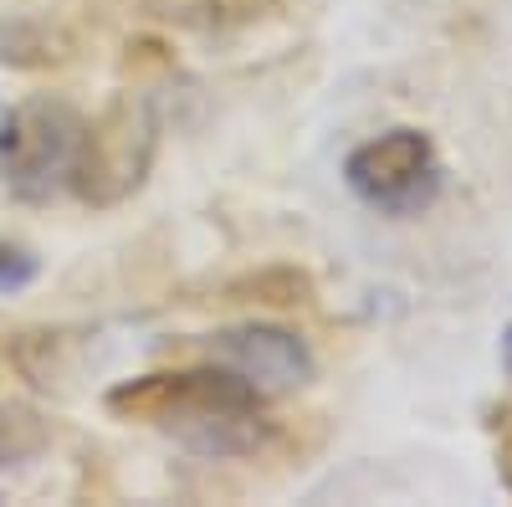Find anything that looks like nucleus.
I'll return each mask as SVG.
<instances>
[{
	"mask_svg": "<svg viewBox=\"0 0 512 507\" xmlns=\"http://www.w3.org/2000/svg\"><path fill=\"white\" fill-rule=\"evenodd\" d=\"M159 154V113L144 93H118L93 123H82L67 185L88 210L134 200Z\"/></svg>",
	"mask_w": 512,
	"mask_h": 507,
	"instance_id": "1",
	"label": "nucleus"
},
{
	"mask_svg": "<svg viewBox=\"0 0 512 507\" xmlns=\"http://www.w3.org/2000/svg\"><path fill=\"white\" fill-rule=\"evenodd\" d=\"M118 420H144V426H164V431H185L195 420L210 415H231V410H256L262 390L246 385L231 369H159V374H139L123 379L103 400Z\"/></svg>",
	"mask_w": 512,
	"mask_h": 507,
	"instance_id": "2",
	"label": "nucleus"
},
{
	"mask_svg": "<svg viewBox=\"0 0 512 507\" xmlns=\"http://www.w3.org/2000/svg\"><path fill=\"white\" fill-rule=\"evenodd\" d=\"M82 134V113L67 98H26L11 113H0V175H6L16 200H52V190L67 180L72 149Z\"/></svg>",
	"mask_w": 512,
	"mask_h": 507,
	"instance_id": "3",
	"label": "nucleus"
},
{
	"mask_svg": "<svg viewBox=\"0 0 512 507\" xmlns=\"http://www.w3.org/2000/svg\"><path fill=\"white\" fill-rule=\"evenodd\" d=\"M344 180L364 205L384 210V216H415V210L436 200L441 169H436L431 139L420 129H390L349 154Z\"/></svg>",
	"mask_w": 512,
	"mask_h": 507,
	"instance_id": "4",
	"label": "nucleus"
},
{
	"mask_svg": "<svg viewBox=\"0 0 512 507\" xmlns=\"http://www.w3.org/2000/svg\"><path fill=\"white\" fill-rule=\"evenodd\" d=\"M205 349H210V359H216L221 369L241 374L246 385H256L262 395L267 390L272 395L303 390L308 379H313V369H318L308 338H297L292 328H277V323H236V328H221V333L205 338Z\"/></svg>",
	"mask_w": 512,
	"mask_h": 507,
	"instance_id": "5",
	"label": "nucleus"
},
{
	"mask_svg": "<svg viewBox=\"0 0 512 507\" xmlns=\"http://www.w3.org/2000/svg\"><path fill=\"white\" fill-rule=\"evenodd\" d=\"M190 451L200 456H256L267 451L272 436H277V420L262 415V405L256 410H231V415H210V420H195V426L175 431Z\"/></svg>",
	"mask_w": 512,
	"mask_h": 507,
	"instance_id": "6",
	"label": "nucleus"
},
{
	"mask_svg": "<svg viewBox=\"0 0 512 507\" xmlns=\"http://www.w3.org/2000/svg\"><path fill=\"white\" fill-rule=\"evenodd\" d=\"M149 16L175 21V26H195V31H231V26H251L272 16L282 0H144Z\"/></svg>",
	"mask_w": 512,
	"mask_h": 507,
	"instance_id": "7",
	"label": "nucleus"
},
{
	"mask_svg": "<svg viewBox=\"0 0 512 507\" xmlns=\"http://www.w3.org/2000/svg\"><path fill=\"white\" fill-rule=\"evenodd\" d=\"M226 303H251V308H303L313 303V277L303 267H256L226 282Z\"/></svg>",
	"mask_w": 512,
	"mask_h": 507,
	"instance_id": "8",
	"label": "nucleus"
},
{
	"mask_svg": "<svg viewBox=\"0 0 512 507\" xmlns=\"http://www.w3.org/2000/svg\"><path fill=\"white\" fill-rule=\"evenodd\" d=\"M67 57H72V41L57 26L21 21L11 31H0V62H11V67H57Z\"/></svg>",
	"mask_w": 512,
	"mask_h": 507,
	"instance_id": "9",
	"label": "nucleus"
},
{
	"mask_svg": "<svg viewBox=\"0 0 512 507\" xmlns=\"http://www.w3.org/2000/svg\"><path fill=\"white\" fill-rule=\"evenodd\" d=\"M47 441L52 431L31 405H0V467H21V461L41 456Z\"/></svg>",
	"mask_w": 512,
	"mask_h": 507,
	"instance_id": "10",
	"label": "nucleus"
},
{
	"mask_svg": "<svg viewBox=\"0 0 512 507\" xmlns=\"http://www.w3.org/2000/svg\"><path fill=\"white\" fill-rule=\"evenodd\" d=\"M36 272H41L36 251H26V246H16V241H0V292H21V287H31Z\"/></svg>",
	"mask_w": 512,
	"mask_h": 507,
	"instance_id": "11",
	"label": "nucleus"
},
{
	"mask_svg": "<svg viewBox=\"0 0 512 507\" xmlns=\"http://www.w3.org/2000/svg\"><path fill=\"white\" fill-rule=\"evenodd\" d=\"M487 431H492V446H497V477L512 492V400L487 410Z\"/></svg>",
	"mask_w": 512,
	"mask_h": 507,
	"instance_id": "12",
	"label": "nucleus"
},
{
	"mask_svg": "<svg viewBox=\"0 0 512 507\" xmlns=\"http://www.w3.org/2000/svg\"><path fill=\"white\" fill-rule=\"evenodd\" d=\"M502 364H507V374H512V328L502 333Z\"/></svg>",
	"mask_w": 512,
	"mask_h": 507,
	"instance_id": "13",
	"label": "nucleus"
}]
</instances>
